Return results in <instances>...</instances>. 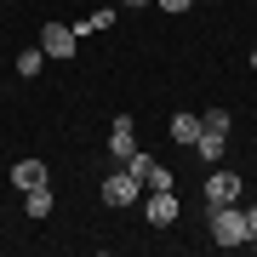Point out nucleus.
<instances>
[{"instance_id": "obj_3", "label": "nucleus", "mask_w": 257, "mask_h": 257, "mask_svg": "<svg viewBox=\"0 0 257 257\" xmlns=\"http://www.w3.org/2000/svg\"><path fill=\"white\" fill-rule=\"evenodd\" d=\"M109 155H114L120 166L138 155V126H132V114H114V126H109Z\"/></svg>"}, {"instance_id": "obj_18", "label": "nucleus", "mask_w": 257, "mask_h": 257, "mask_svg": "<svg viewBox=\"0 0 257 257\" xmlns=\"http://www.w3.org/2000/svg\"><path fill=\"white\" fill-rule=\"evenodd\" d=\"M246 246H251V251H257V234H251V240H246Z\"/></svg>"}, {"instance_id": "obj_10", "label": "nucleus", "mask_w": 257, "mask_h": 257, "mask_svg": "<svg viewBox=\"0 0 257 257\" xmlns=\"http://www.w3.org/2000/svg\"><path fill=\"white\" fill-rule=\"evenodd\" d=\"M29 217H52V183H40V189H29Z\"/></svg>"}, {"instance_id": "obj_4", "label": "nucleus", "mask_w": 257, "mask_h": 257, "mask_svg": "<svg viewBox=\"0 0 257 257\" xmlns=\"http://www.w3.org/2000/svg\"><path fill=\"white\" fill-rule=\"evenodd\" d=\"M74 46H80L74 23H46V35H40V52L46 57H74Z\"/></svg>"}, {"instance_id": "obj_8", "label": "nucleus", "mask_w": 257, "mask_h": 257, "mask_svg": "<svg viewBox=\"0 0 257 257\" xmlns=\"http://www.w3.org/2000/svg\"><path fill=\"white\" fill-rule=\"evenodd\" d=\"M12 183H18L23 194L40 189V183H46V160H18V166H12Z\"/></svg>"}, {"instance_id": "obj_9", "label": "nucleus", "mask_w": 257, "mask_h": 257, "mask_svg": "<svg viewBox=\"0 0 257 257\" xmlns=\"http://www.w3.org/2000/svg\"><path fill=\"white\" fill-rule=\"evenodd\" d=\"M172 138L183 143V149H194V138H200V114H189V109L172 114Z\"/></svg>"}, {"instance_id": "obj_19", "label": "nucleus", "mask_w": 257, "mask_h": 257, "mask_svg": "<svg viewBox=\"0 0 257 257\" xmlns=\"http://www.w3.org/2000/svg\"><path fill=\"white\" fill-rule=\"evenodd\" d=\"M251 69H257V52H251Z\"/></svg>"}, {"instance_id": "obj_16", "label": "nucleus", "mask_w": 257, "mask_h": 257, "mask_svg": "<svg viewBox=\"0 0 257 257\" xmlns=\"http://www.w3.org/2000/svg\"><path fill=\"white\" fill-rule=\"evenodd\" d=\"M246 223H251V234H257V206H246Z\"/></svg>"}, {"instance_id": "obj_11", "label": "nucleus", "mask_w": 257, "mask_h": 257, "mask_svg": "<svg viewBox=\"0 0 257 257\" xmlns=\"http://www.w3.org/2000/svg\"><path fill=\"white\" fill-rule=\"evenodd\" d=\"M40 63H46V52H18V74H23V80H35V74H40Z\"/></svg>"}, {"instance_id": "obj_5", "label": "nucleus", "mask_w": 257, "mask_h": 257, "mask_svg": "<svg viewBox=\"0 0 257 257\" xmlns=\"http://www.w3.org/2000/svg\"><path fill=\"white\" fill-rule=\"evenodd\" d=\"M138 194H143V183H138V177L126 172V166H120L114 177H103V200H109V206H132Z\"/></svg>"}, {"instance_id": "obj_12", "label": "nucleus", "mask_w": 257, "mask_h": 257, "mask_svg": "<svg viewBox=\"0 0 257 257\" xmlns=\"http://www.w3.org/2000/svg\"><path fill=\"white\" fill-rule=\"evenodd\" d=\"M126 172L138 177V183H149V172H155V155H143V149H138V155L126 160Z\"/></svg>"}, {"instance_id": "obj_1", "label": "nucleus", "mask_w": 257, "mask_h": 257, "mask_svg": "<svg viewBox=\"0 0 257 257\" xmlns=\"http://www.w3.org/2000/svg\"><path fill=\"white\" fill-rule=\"evenodd\" d=\"M211 240H217L223 251H234V246H246L251 240V223H246V206H211Z\"/></svg>"}, {"instance_id": "obj_7", "label": "nucleus", "mask_w": 257, "mask_h": 257, "mask_svg": "<svg viewBox=\"0 0 257 257\" xmlns=\"http://www.w3.org/2000/svg\"><path fill=\"white\" fill-rule=\"evenodd\" d=\"M223 149H229V132H211V126H200V138H194V155H200L206 166H217V160H223Z\"/></svg>"}, {"instance_id": "obj_17", "label": "nucleus", "mask_w": 257, "mask_h": 257, "mask_svg": "<svg viewBox=\"0 0 257 257\" xmlns=\"http://www.w3.org/2000/svg\"><path fill=\"white\" fill-rule=\"evenodd\" d=\"M120 6H149V0H120Z\"/></svg>"}, {"instance_id": "obj_13", "label": "nucleus", "mask_w": 257, "mask_h": 257, "mask_svg": "<svg viewBox=\"0 0 257 257\" xmlns=\"http://www.w3.org/2000/svg\"><path fill=\"white\" fill-rule=\"evenodd\" d=\"M109 23H114V12H92V18L74 23V35H92V29H109Z\"/></svg>"}, {"instance_id": "obj_14", "label": "nucleus", "mask_w": 257, "mask_h": 257, "mask_svg": "<svg viewBox=\"0 0 257 257\" xmlns=\"http://www.w3.org/2000/svg\"><path fill=\"white\" fill-rule=\"evenodd\" d=\"M143 189H172V172H166V166L155 160V172H149V183H143Z\"/></svg>"}, {"instance_id": "obj_2", "label": "nucleus", "mask_w": 257, "mask_h": 257, "mask_svg": "<svg viewBox=\"0 0 257 257\" xmlns=\"http://www.w3.org/2000/svg\"><path fill=\"white\" fill-rule=\"evenodd\" d=\"M240 194H246V183H240L234 172H211V177H206V211H211V206H234Z\"/></svg>"}, {"instance_id": "obj_6", "label": "nucleus", "mask_w": 257, "mask_h": 257, "mask_svg": "<svg viewBox=\"0 0 257 257\" xmlns=\"http://www.w3.org/2000/svg\"><path fill=\"white\" fill-rule=\"evenodd\" d=\"M149 223H155V229H166V223H177V194L172 189H149Z\"/></svg>"}, {"instance_id": "obj_15", "label": "nucleus", "mask_w": 257, "mask_h": 257, "mask_svg": "<svg viewBox=\"0 0 257 257\" xmlns=\"http://www.w3.org/2000/svg\"><path fill=\"white\" fill-rule=\"evenodd\" d=\"M155 6H160V12H189L194 0H155Z\"/></svg>"}, {"instance_id": "obj_20", "label": "nucleus", "mask_w": 257, "mask_h": 257, "mask_svg": "<svg viewBox=\"0 0 257 257\" xmlns=\"http://www.w3.org/2000/svg\"><path fill=\"white\" fill-rule=\"evenodd\" d=\"M6 6H18V0H6Z\"/></svg>"}]
</instances>
